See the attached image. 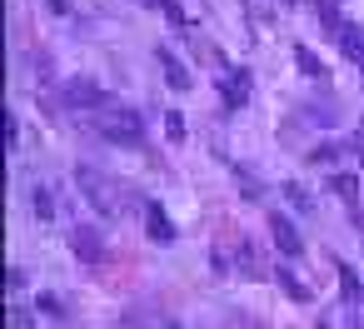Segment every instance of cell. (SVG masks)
<instances>
[{"mask_svg":"<svg viewBox=\"0 0 364 329\" xmlns=\"http://www.w3.org/2000/svg\"><path fill=\"white\" fill-rule=\"evenodd\" d=\"M274 284H284V294H289V299H309V289H304L289 269H279V274H274Z\"/></svg>","mask_w":364,"mask_h":329,"instance_id":"14","label":"cell"},{"mask_svg":"<svg viewBox=\"0 0 364 329\" xmlns=\"http://www.w3.org/2000/svg\"><path fill=\"white\" fill-rule=\"evenodd\" d=\"M220 100H225V105H235V110H240V105L250 100V70H245V65H240V70H225V75H220Z\"/></svg>","mask_w":364,"mask_h":329,"instance_id":"5","label":"cell"},{"mask_svg":"<svg viewBox=\"0 0 364 329\" xmlns=\"http://www.w3.org/2000/svg\"><path fill=\"white\" fill-rule=\"evenodd\" d=\"M65 100L70 105H85V110H110V95L100 85H90V80H70L65 85Z\"/></svg>","mask_w":364,"mask_h":329,"instance_id":"6","label":"cell"},{"mask_svg":"<svg viewBox=\"0 0 364 329\" xmlns=\"http://www.w3.org/2000/svg\"><path fill=\"white\" fill-rule=\"evenodd\" d=\"M155 60H160V70H165V80H170V90H190V70L165 50V45H155Z\"/></svg>","mask_w":364,"mask_h":329,"instance_id":"8","label":"cell"},{"mask_svg":"<svg viewBox=\"0 0 364 329\" xmlns=\"http://www.w3.org/2000/svg\"><path fill=\"white\" fill-rule=\"evenodd\" d=\"M165 135L180 145V140H185V115H175V110H170V115H165Z\"/></svg>","mask_w":364,"mask_h":329,"instance_id":"18","label":"cell"},{"mask_svg":"<svg viewBox=\"0 0 364 329\" xmlns=\"http://www.w3.org/2000/svg\"><path fill=\"white\" fill-rule=\"evenodd\" d=\"M269 239H274V249H279L284 259H299V254H304V239H299V230H294L289 215H269Z\"/></svg>","mask_w":364,"mask_h":329,"instance_id":"3","label":"cell"},{"mask_svg":"<svg viewBox=\"0 0 364 329\" xmlns=\"http://www.w3.org/2000/svg\"><path fill=\"white\" fill-rule=\"evenodd\" d=\"M145 230H150V239H155V244H170V239H175V225H170V215H165L155 200L145 205Z\"/></svg>","mask_w":364,"mask_h":329,"instance_id":"7","label":"cell"},{"mask_svg":"<svg viewBox=\"0 0 364 329\" xmlns=\"http://www.w3.org/2000/svg\"><path fill=\"white\" fill-rule=\"evenodd\" d=\"M235 254H240V264H245L250 274H259V259H255V249H250V239H235Z\"/></svg>","mask_w":364,"mask_h":329,"instance_id":"17","label":"cell"},{"mask_svg":"<svg viewBox=\"0 0 364 329\" xmlns=\"http://www.w3.org/2000/svg\"><path fill=\"white\" fill-rule=\"evenodd\" d=\"M75 185H80V195H85V200H90V205H95L105 220L125 210V205H120V200H125V195H120V185H115V180H105L100 170H90V165H75Z\"/></svg>","mask_w":364,"mask_h":329,"instance_id":"1","label":"cell"},{"mask_svg":"<svg viewBox=\"0 0 364 329\" xmlns=\"http://www.w3.org/2000/svg\"><path fill=\"white\" fill-rule=\"evenodd\" d=\"M160 11H165V21H170V26H180V31H190V11H185V6H175V0H165V6H160Z\"/></svg>","mask_w":364,"mask_h":329,"instance_id":"15","label":"cell"},{"mask_svg":"<svg viewBox=\"0 0 364 329\" xmlns=\"http://www.w3.org/2000/svg\"><path fill=\"white\" fill-rule=\"evenodd\" d=\"M349 145H354V155H359V160H364V135H354V140H349Z\"/></svg>","mask_w":364,"mask_h":329,"instance_id":"22","label":"cell"},{"mask_svg":"<svg viewBox=\"0 0 364 329\" xmlns=\"http://www.w3.org/2000/svg\"><path fill=\"white\" fill-rule=\"evenodd\" d=\"M70 249H75L85 264H100V259H105V239H100V230H90V225H75V230H70Z\"/></svg>","mask_w":364,"mask_h":329,"instance_id":"4","label":"cell"},{"mask_svg":"<svg viewBox=\"0 0 364 329\" xmlns=\"http://www.w3.org/2000/svg\"><path fill=\"white\" fill-rule=\"evenodd\" d=\"M339 289H344L349 304H364V284H359V274H354L349 264H339Z\"/></svg>","mask_w":364,"mask_h":329,"instance_id":"11","label":"cell"},{"mask_svg":"<svg viewBox=\"0 0 364 329\" xmlns=\"http://www.w3.org/2000/svg\"><path fill=\"white\" fill-rule=\"evenodd\" d=\"M294 60H299V70H304V75H314V80H324V65H319V55H314L309 45H294Z\"/></svg>","mask_w":364,"mask_h":329,"instance_id":"13","label":"cell"},{"mask_svg":"<svg viewBox=\"0 0 364 329\" xmlns=\"http://www.w3.org/2000/svg\"><path fill=\"white\" fill-rule=\"evenodd\" d=\"M314 11H319V21H324V31H329V36L339 41V31H344V21H339V6H334V0H319V6H314Z\"/></svg>","mask_w":364,"mask_h":329,"instance_id":"12","label":"cell"},{"mask_svg":"<svg viewBox=\"0 0 364 329\" xmlns=\"http://www.w3.org/2000/svg\"><path fill=\"white\" fill-rule=\"evenodd\" d=\"M339 160V145H319V150H309V165H334Z\"/></svg>","mask_w":364,"mask_h":329,"instance_id":"19","label":"cell"},{"mask_svg":"<svg viewBox=\"0 0 364 329\" xmlns=\"http://www.w3.org/2000/svg\"><path fill=\"white\" fill-rule=\"evenodd\" d=\"M95 130H100L105 140H115V145H140V140H145V120H140L135 110H125V105H110V110L95 120Z\"/></svg>","mask_w":364,"mask_h":329,"instance_id":"2","label":"cell"},{"mask_svg":"<svg viewBox=\"0 0 364 329\" xmlns=\"http://www.w3.org/2000/svg\"><path fill=\"white\" fill-rule=\"evenodd\" d=\"M31 210H36L41 220H50V215H55V205H50V195H46V190H31Z\"/></svg>","mask_w":364,"mask_h":329,"instance_id":"16","label":"cell"},{"mask_svg":"<svg viewBox=\"0 0 364 329\" xmlns=\"http://www.w3.org/2000/svg\"><path fill=\"white\" fill-rule=\"evenodd\" d=\"M284 200H289V205H299V210H314V200H309L299 185H284Z\"/></svg>","mask_w":364,"mask_h":329,"instance_id":"20","label":"cell"},{"mask_svg":"<svg viewBox=\"0 0 364 329\" xmlns=\"http://www.w3.org/2000/svg\"><path fill=\"white\" fill-rule=\"evenodd\" d=\"M46 6H50L55 16H65V11H70V6H65V0H46Z\"/></svg>","mask_w":364,"mask_h":329,"instance_id":"21","label":"cell"},{"mask_svg":"<svg viewBox=\"0 0 364 329\" xmlns=\"http://www.w3.org/2000/svg\"><path fill=\"white\" fill-rule=\"evenodd\" d=\"M339 50H344V60H354L364 70V26H344L339 31Z\"/></svg>","mask_w":364,"mask_h":329,"instance_id":"9","label":"cell"},{"mask_svg":"<svg viewBox=\"0 0 364 329\" xmlns=\"http://www.w3.org/2000/svg\"><path fill=\"white\" fill-rule=\"evenodd\" d=\"M329 190H334L339 200H349V215L359 220V180H354V175H329Z\"/></svg>","mask_w":364,"mask_h":329,"instance_id":"10","label":"cell"},{"mask_svg":"<svg viewBox=\"0 0 364 329\" xmlns=\"http://www.w3.org/2000/svg\"><path fill=\"white\" fill-rule=\"evenodd\" d=\"M140 6H165V0H140Z\"/></svg>","mask_w":364,"mask_h":329,"instance_id":"23","label":"cell"}]
</instances>
